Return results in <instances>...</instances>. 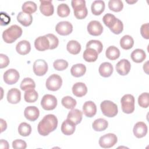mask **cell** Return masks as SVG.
Instances as JSON below:
<instances>
[{"label":"cell","mask_w":149,"mask_h":149,"mask_svg":"<svg viewBox=\"0 0 149 149\" xmlns=\"http://www.w3.org/2000/svg\"><path fill=\"white\" fill-rule=\"evenodd\" d=\"M45 36L48 38L49 42V49H54L56 48L59 44L58 38L53 34H47Z\"/></svg>","instance_id":"cell-45"},{"label":"cell","mask_w":149,"mask_h":149,"mask_svg":"<svg viewBox=\"0 0 149 149\" xmlns=\"http://www.w3.org/2000/svg\"><path fill=\"white\" fill-rule=\"evenodd\" d=\"M24 115L27 120L33 122L38 119L40 115V111L37 107L34 106H29L25 108Z\"/></svg>","instance_id":"cell-15"},{"label":"cell","mask_w":149,"mask_h":149,"mask_svg":"<svg viewBox=\"0 0 149 149\" xmlns=\"http://www.w3.org/2000/svg\"><path fill=\"white\" fill-rule=\"evenodd\" d=\"M4 81L9 85L15 84L19 79L20 75L19 72L15 69H9L3 74Z\"/></svg>","instance_id":"cell-8"},{"label":"cell","mask_w":149,"mask_h":149,"mask_svg":"<svg viewBox=\"0 0 149 149\" xmlns=\"http://www.w3.org/2000/svg\"><path fill=\"white\" fill-rule=\"evenodd\" d=\"M105 55L108 59L114 61L119 57L120 51L117 47L115 46H110L107 49Z\"/></svg>","instance_id":"cell-32"},{"label":"cell","mask_w":149,"mask_h":149,"mask_svg":"<svg viewBox=\"0 0 149 149\" xmlns=\"http://www.w3.org/2000/svg\"><path fill=\"white\" fill-rule=\"evenodd\" d=\"M88 33L94 36H98L102 34L103 27L101 23L97 20H92L87 25Z\"/></svg>","instance_id":"cell-11"},{"label":"cell","mask_w":149,"mask_h":149,"mask_svg":"<svg viewBox=\"0 0 149 149\" xmlns=\"http://www.w3.org/2000/svg\"><path fill=\"white\" fill-rule=\"evenodd\" d=\"M61 103L64 107L69 109H73L77 104L76 100L70 96L64 97L62 99Z\"/></svg>","instance_id":"cell-38"},{"label":"cell","mask_w":149,"mask_h":149,"mask_svg":"<svg viewBox=\"0 0 149 149\" xmlns=\"http://www.w3.org/2000/svg\"><path fill=\"white\" fill-rule=\"evenodd\" d=\"M117 19H118L113 15L111 13H107L102 17V20L104 23L109 29H111L113 27V26L116 23Z\"/></svg>","instance_id":"cell-34"},{"label":"cell","mask_w":149,"mask_h":149,"mask_svg":"<svg viewBox=\"0 0 149 149\" xmlns=\"http://www.w3.org/2000/svg\"><path fill=\"white\" fill-rule=\"evenodd\" d=\"M83 112L87 117H93L97 112L96 105L91 101L85 102L83 106Z\"/></svg>","instance_id":"cell-17"},{"label":"cell","mask_w":149,"mask_h":149,"mask_svg":"<svg viewBox=\"0 0 149 149\" xmlns=\"http://www.w3.org/2000/svg\"><path fill=\"white\" fill-rule=\"evenodd\" d=\"M71 4L74 12L79 11L86 8V1L84 0H73L71 2Z\"/></svg>","instance_id":"cell-44"},{"label":"cell","mask_w":149,"mask_h":149,"mask_svg":"<svg viewBox=\"0 0 149 149\" xmlns=\"http://www.w3.org/2000/svg\"><path fill=\"white\" fill-rule=\"evenodd\" d=\"M38 93L34 90V88H31L25 91V93L24 95V100L29 103L36 102L38 99Z\"/></svg>","instance_id":"cell-33"},{"label":"cell","mask_w":149,"mask_h":149,"mask_svg":"<svg viewBox=\"0 0 149 149\" xmlns=\"http://www.w3.org/2000/svg\"><path fill=\"white\" fill-rule=\"evenodd\" d=\"M131 65L130 62L126 59H123L119 61L116 65V72L122 76H125L127 74L130 70Z\"/></svg>","instance_id":"cell-12"},{"label":"cell","mask_w":149,"mask_h":149,"mask_svg":"<svg viewBox=\"0 0 149 149\" xmlns=\"http://www.w3.org/2000/svg\"><path fill=\"white\" fill-rule=\"evenodd\" d=\"M98 52L92 48H86L84 51L83 56L84 61L88 62H95L98 58Z\"/></svg>","instance_id":"cell-27"},{"label":"cell","mask_w":149,"mask_h":149,"mask_svg":"<svg viewBox=\"0 0 149 149\" xmlns=\"http://www.w3.org/2000/svg\"><path fill=\"white\" fill-rule=\"evenodd\" d=\"M18 132L19 134L23 137L28 136L31 132V127L30 125L26 122L21 123L18 127Z\"/></svg>","instance_id":"cell-36"},{"label":"cell","mask_w":149,"mask_h":149,"mask_svg":"<svg viewBox=\"0 0 149 149\" xmlns=\"http://www.w3.org/2000/svg\"><path fill=\"white\" fill-rule=\"evenodd\" d=\"M9 63V59L8 56L5 54H0V68L2 69L8 66Z\"/></svg>","instance_id":"cell-48"},{"label":"cell","mask_w":149,"mask_h":149,"mask_svg":"<svg viewBox=\"0 0 149 149\" xmlns=\"http://www.w3.org/2000/svg\"><path fill=\"white\" fill-rule=\"evenodd\" d=\"M35 87L36 84L34 81L30 77L24 78L20 83V88L23 91H26L31 88H35Z\"/></svg>","instance_id":"cell-40"},{"label":"cell","mask_w":149,"mask_h":149,"mask_svg":"<svg viewBox=\"0 0 149 149\" xmlns=\"http://www.w3.org/2000/svg\"><path fill=\"white\" fill-rule=\"evenodd\" d=\"M72 93L77 97H83L87 93V86L82 82L76 83L72 87Z\"/></svg>","instance_id":"cell-19"},{"label":"cell","mask_w":149,"mask_h":149,"mask_svg":"<svg viewBox=\"0 0 149 149\" xmlns=\"http://www.w3.org/2000/svg\"><path fill=\"white\" fill-rule=\"evenodd\" d=\"M126 2H127V3H130V4H131V3H136V2H137V1H132H132H127Z\"/></svg>","instance_id":"cell-54"},{"label":"cell","mask_w":149,"mask_h":149,"mask_svg":"<svg viewBox=\"0 0 149 149\" xmlns=\"http://www.w3.org/2000/svg\"><path fill=\"white\" fill-rule=\"evenodd\" d=\"M62 84V79L60 76L56 74H51L46 81V87L50 91L58 90Z\"/></svg>","instance_id":"cell-5"},{"label":"cell","mask_w":149,"mask_h":149,"mask_svg":"<svg viewBox=\"0 0 149 149\" xmlns=\"http://www.w3.org/2000/svg\"><path fill=\"white\" fill-rule=\"evenodd\" d=\"M148 23H147L146 24H143L140 28V33L142 37L146 39H149V34H148Z\"/></svg>","instance_id":"cell-50"},{"label":"cell","mask_w":149,"mask_h":149,"mask_svg":"<svg viewBox=\"0 0 149 149\" xmlns=\"http://www.w3.org/2000/svg\"><path fill=\"white\" fill-rule=\"evenodd\" d=\"M117 141L118 138L115 134L107 133L100 138L98 143L102 148H109L113 147Z\"/></svg>","instance_id":"cell-6"},{"label":"cell","mask_w":149,"mask_h":149,"mask_svg":"<svg viewBox=\"0 0 149 149\" xmlns=\"http://www.w3.org/2000/svg\"><path fill=\"white\" fill-rule=\"evenodd\" d=\"M37 9V5L33 1H26L25 2L22 7V9L23 12L27 13H34Z\"/></svg>","instance_id":"cell-37"},{"label":"cell","mask_w":149,"mask_h":149,"mask_svg":"<svg viewBox=\"0 0 149 149\" xmlns=\"http://www.w3.org/2000/svg\"><path fill=\"white\" fill-rule=\"evenodd\" d=\"M55 31L59 35L68 36L72 32L73 26L68 21L60 22L56 25Z\"/></svg>","instance_id":"cell-9"},{"label":"cell","mask_w":149,"mask_h":149,"mask_svg":"<svg viewBox=\"0 0 149 149\" xmlns=\"http://www.w3.org/2000/svg\"><path fill=\"white\" fill-rule=\"evenodd\" d=\"M86 72V67L82 63H77L72 66L70 69L71 74L75 77L83 76Z\"/></svg>","instance_id":"cell-25"},{"label":"cell","mask_w":149,"mask_h":149,"mask_svg":"<svg viewBox=\"0 0 149 149\" xmlns=\"http://www.w3.org/2000/svg\"><path fill=\"white\" fill-rule=\"evenodd\" d=\"M48 70V64L44 59H37L33 63V72L38 76L44 75Z\"/></svg>","instance_id":"cell-10"},{"label":"cell","mask_w":149,"mask_h":149,"mask_svg":"<svg viewBox=\"0 0 149 149\" xmlns=\"http://www.w3.org/2000/svg\"><path fill=\"white\" fill-rule=\"evenodd\" d=\"M58 126V119L53 114H48L44 116L38 123L37 130L38 133L43 136H48L54 131Z\"/></svg>","instance_id":"cell-1"},{"label":"cell","mask_w":149,"mask_h":149,"mask_svg":"<svg viewBox=\"0 0 149 149\" xmlns=\"http://www.w3.org/2000/svg\"><path fill=\"white\" fill-rule=\"evenodd\" d=\"M133 38L129 35H125L120 40V45L124 49H130L133 47Z\"/></svg>","instance_id":"cell-31"},{"label":"cell","mask_w":149,"mask_h":149,"mask_svg":"<svg viewBox=\"0 0 149 149\" xmlns=\"http://www.w3.org/2000/svg\"><path fill=\"white\" fill-rule=\"evenodd\" d=\"M22 29L20 26L16 24L12 25L3 31L2 38L6 43L11 44L22 36Z\"/></svg>","instance_id":"cell-2"},{"label":"cell","mask_w":149,"mask_h":149,"mask_svg":"<svg viewBox=\"0 0 149 149\" xmlns=\"http://www.w3.org/2000/svg\"><path fill=\"white\" fill-rule=\"evenodd\" d=\"M122 111L125 113H132L134 110V98L131 94L124 95L120 100Z\"/></svg>","instance_id":"cell-4"},{"label":"cell","mask_w":149,"mask_h":149,"mask_svg":"<svg viewBox=\"0 0 149 149\" xmlns=\"http://www.w3.org/2000/svg\"><path fill=\"white\" fill-rule=\"evenodd\" d=\"M108 122L103 118H98L97 119H95L92 124L93 129L95 131L97 132H101L105 130L108 127Z\"/></svg>","instance_id":"cell-30"},{"label":"cell","mask_w":149,"mask_h":149,"mask_svg":"<svg viewBox=\"0 0 149 149\" xmlns=\"http://www.w3.org/2000/svg\"><path fill=\"white\" fill-rule=\"evenodd\" d=\"M113 70L112 64L109 62H103L99 67L100 74L104 77H108L111 76Z\"/></svg>","instance_id":"cell-22"},{"label":"cell","mask_w":149,"mask_h":149,"mask_svg":"<svg viewBox=\"0 0 149 149\" xmlns=\"http://www.w3.org/2000/svg\"><path fill=\"white\" fill-rule=\"evenodd\" d=\"M10 22V17L7 15L6 13L1 12V25L6 26L8 25Z\"/></svg>","instance_id":"cell-51"},{"label":"cell","mask_w":149,"mask_h":149,"mask_svg":"<svg viewBox=\"0 0 149 149\" xmlns=\"http://www.w3.org/2000/svg\"><path fill=\"white\" fill-rule=\"evenodd\" d=\"M21 100V93L19 90L13 88L9 90L7 93V100L12 104H16L20 102Z\"/></svg>","instance_id":"cell-18"},{"label":"cell","mask_w":149,"mask_h":149,"mask_svg":"<svg viewBox=\"0 0 149 149\" xmlns=\"http://www.w3.org/2000/svg\"><path fill=\"white\" fill-rule=\"evenodd\" d=\"M138 103L140 107L147 108L149 105V98L148 93H143L138 98Z\"/></svg>","instance_id":"cell-42"},{"label":"cell","mask_w":149,"mask_h":149,"mask_svg":"<svg viewBox=\"0 0 149 149\" xmlns=\"http://www.w3.org/2000/svg\"><path fill=\"white\" fill-rule=\"evenodd\" d=\"M87 14H88V10L87 8H85L84 9L79 11L74 12V15L77 19H84L87 16Z\"/></svg>","instance_id":"cell-49"},{"label":"cell","mask_w":149,"mask_h":149,"mask_svg":"<svg viewBox=\"0 0 149 149\" xmlns=\"http://www.w3.org/2000/svg\"><path fill=\"white\" fill-rule=\"evenodd\" d=\"M0 122H1V132H3L4 130L6 129L7 124L5 120H3V119H0Z\"/></svg>","instance_id":"cell-52"},{"label":"cell","mask_w":149,"mask_h":149,"mask_svg":"<svg viewBox=\"0 0 149 149\" xmlns=\"http://www.w3.org/2000/svg\"><path fill=\"white\" fill-rule=\"evenodd\" d=\"M16 50L17 53L22 55L29 54L31 50V45L27 40H22L16 46Z\"/></svg>","instance_id":"cell-21"},{"label":"cell","mask_w":149,"mask_h":149,"mask_svg":"<svg viewBox=\"0 0 149 149\" xmlns=\"http://www.w3.org/2000/svg\"><path fill=\"white\" fill-rule=\"evenodd\" d=\"M132 61L136 63H141L146 58V54L144 50L141 49H136L131 54Z\"/></svg>","instance_id":"cell-29"},{"label":"cell","mask_w":149,"mask_h":149,"mask_svg":"<svg viewBox=\"0 0 149 149\" xmlns=\"http://www.w3.org/2000/svg\"><path fill=\"white\" fill-rule=\"evenodd\" d=\"M12 147L15 149H25L27 147V144L24 140L17 139L12 142Z\"/></svg>","instance_id":"cell-47"},{"label":"cell","mask_w":149,"mask_h":149,"mask_svg":"<svg viewBox=\"0 0 149 149\" xmlns=\"http://www.w3.org/2000/svg\"><path fill=\"white\" fill-rule=\"evenodd\" d=\"M147 126L143 122H137L133 127V134L137 138H142L147 133Z\"/></svg>","instance_id":"cell-16"},{"label":"cell","mask_w":149,"mask_h":149,"mask_svg":"<svg viewBox=\"0 0 149 149\" xmlns=\"http://www.w3.org/2000/svg\"><path fill=\"white\" fill-rule=\"evenodd\" d=\"M70 10L69 6L66 3L59 4L57 8V14L61 17H65L69 16Z\"/></svg>","instance_id":"cell-41"},{"label":"cell","mask_w":149,"mask_h":149,"mask_svg":"<svg viewBox=\"0 0 149 149\" xmlns=\"http://www.w3.org/2000/svg\"><path fill=\"white\" fill-rule=\"evenodd\" d=\"M17 20L23 26L27 27L32 23L33 17L31 14L24 13L22 11L18 13Z\"/></svg>","instance_id":"cell-24"},{"label":"cell","mask_w":149,"mask_h":149,"mask_svg":"<svg viewBox=\"0 0 149 149\" xmlns=\"http://www.w3.org/2000/svg\"><path fill=\"white\" fill-rule=\"evenodd\" d=\"M86 48L94 49L98 52V54H100L102 51L103 45L100 41L96 40H91L87 42V43L86 44Z\"/></svg>","instance_id":"cell-35"},{"label":"cell","mask_w":149,"mask_h":149,"mask_svg":"<svg viewBox=\"0 0 149 149\" xmlns=\"http://www.w3.org/2000/svg\"><path fill=\"white\" fill-rule=\"evenodd\" d=\"M83 113L77 109H72L68 114L67 119L72 121L76 125L80 123L82 120Z\"/></svg>","instance_id":"cell-23"},{"label":"cell","mask_w":149,"mask_h":149,"mask_svg":"<svg viewBox=\"0 0 149 149\" xmlns=\"http://www.w3.org/2000/svg\"><path fill=\"white\" fill-rule=\"evenodd\" d=\"M105 9V3L103 1H94L91 6V12L93 15L98 16L100 15Z\"/></svg>","instance_id":"cell-26"},{"label":"cell","mask_w":149,"mask_h":149,"mask_svg":"<svg viewBox=\"0 0 149 149\" xmlns=\"http://www.w3.org/2000/svg\"><path fill=\"white\" fill-rule=\"evenodd\" d=\"M102 113L106 116L112 118L115 116L118 112V106L109 100H104L100 104Z\"/></svg>","instance_id":"cell-3"},{"label":"cell","mask_w":149,"mask_h":149,"mask_svg":"<svg viewBox=\"0 0 149 149\" xmlns=\"http://www.w3.org/2000/svg\"><path fill=\"white\" fill-rule=\"evenodd\" d=\"M0 147L1 148H9V144L7 141L1 139L0 141Z\"/></svg>","instance_id":"cell-53"},{"label":"cell","mask_w":149,"mask_h":149,"mask_svg":"<svg viewBox=\"0 0 149 149\" xmlns=\"http://www.w3.org/2000/svg\"><path fill=\"white\" fill-rule=\"evenodd\" d=\"M123 30V24L121 20L119 19H117L116 23L113 26L112 28L110 29V30L115 34H119L120 33L122 32Z\"/></svg>","instance_id":"cell-46"},{"label":"cell","mask_w":149,"mask_h":149,"mask_svg":"<svg viewBox=\"0 0 149 149\" xmlns=\"http://www.w3.org/2000/svg\"><path fill=\"white\" fill-rule=\"evenodd\" d=\"M66 49L70 54L77 55L81 51V45L76 40H70L67 44Z\"/></svg>","instance_id":"cell-28"},{"label":"cell","mask_w":149,"mask_h":149,"mask_svg":"<svg viewBox=\"0 0 149 149\" xmlns=\"http://www.w3.org/2000/svg\"><path fill=\"white\" fill-rule=\"evenodd\" d=\"M75 129L76 125L68 119L64 120L62 123L61 131L65 135H72L74 132Z\"/></svg>","instance_id":"cell-20"},{"label":"cell","mask_w":149,"mask_h":149,"mask_svg":"<svg viewBox=\"0 0 149 149\" xmlns=\"http://www.w3.org/2000/svg\"><path fill=\"white\" fill-rule=\"evenodd\" d=\"M53 66L55 70L61 71L68 67V62L64 59H57L54 62Z\"/></svg>","instance_id":"cell-43"},{"label":"cell","mask_w":149,"mask_h":149,"mask_svg":"<svg viewBox=\"0 0 149 149\" xmlns=\"http://www.w3.org/2000/svg\"><path fill=\"white\" fill-rule=\"evenodd\" d=\"M108 7L111 10L115 12H120L123 8V4L120 0H110L108 2Z\"/></svg>","instance_id":"cell-39"},{"label":"cell","mask_w":149,"mask_h":149,"mask_svg":"<svg viewBox=\"0 0 149 149\" xmlns=\"http://www.w3.org/2000/svg\"><path fill=\"white\" fill-rule=\"evenodd\" d=\"M40 10L41 13L46 16H49L53 15L54 8L52 3V1H40Z\"/></svg>","instance_id":"cell-13"},{"label":"cell","mask_w":149,"mask_h":149,"mask_svg":"<svg viewBox=\"0 0 149 149\" xmlns=\"http://www.w3.org/2000/svg\"><path fill=\"white\" fill-rule=\"evenodd\" d=\"M34 47L39 51H44L49 49V42L45 35L40 36L35 40Z\"/></svg>","instance_id":"cell-14"},{"label":"cell","mask_w":149,"mask_h":149,"mask_svg":"<svg viewBox=\"0 0 149 149\" xmlns=\"http://www.w3.org/2000/svg\"><path fill=\"white\" fill-rule=\"evenodd\" d=\"M41 105L45 110H53L57 105V99L53 95L45 94L41 99Z\"/></svg>","instance_id":"cell-7"}]
</instances>
